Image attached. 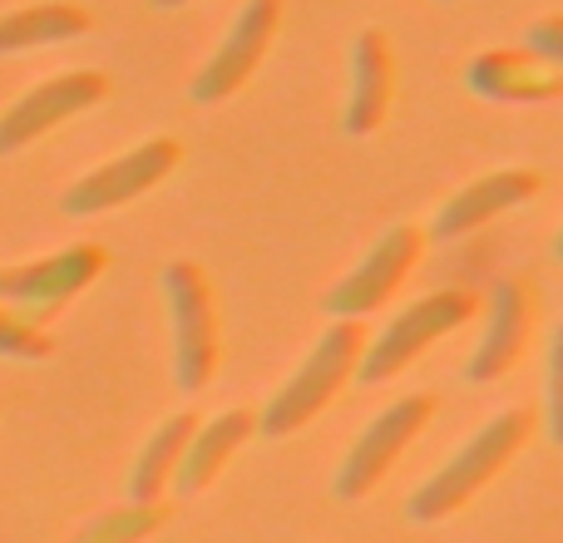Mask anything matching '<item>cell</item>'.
<instances>
[{
	"label": "cell",
	"mask_w": 563,
	"mask_h": 543,
	"mask_svg": "<svg viewBox=\"0 0 563 543\" xmlns=\"http://www.w3.org/2000/svg\"><path fill=\"white\" fill-rule=\"evenodd\" d=\"M529 440H534V410L529 406L499 410V415L485 420L426 485H416V495L406 499V519L410 524H440V519L460 514L479 489L505 475L509 459H515Z\"/></svg>",
	"instance_id": "cell-1"
},
{
	"label": "cell",
	"mask_w": 563,
	"mask_h": 543,
	"mask_svg": "<svg viewBox=\"0 0 563 543\" xmlns=\"http://www.w3.org/2000/svg\"><path fill=\"white\" fill-rule=\"evenodd\" d=\"M366 326L361 321H331L317 336V346L307 351L291 380L257 410V435L263 440H287L297 430H307L331 400L346 390V380H356L361 351H366Z\"/></svg>",
	"instance_id": "cell-2"
},
{
	"label": "cell",
	"mask_w": 563,
	"mask_h": 543,
	"mask_svg": "<svg viewBox=\"0 0 563 543\" xmlns=\"http://www.w3.org/2000/svg\"><path fill=\"white\" fill-rule=\"evenodd\" d=\"M168 307V336H174V386L198 396L208 380L218 376L223 361V326H218V301L213 281L198 263H164L158 272Z\"/></svg>",
	"instance_id": "cell-3"
},
{
	"label": "cell",
	"mask_w": 563,
	"mask_h": 543,
	"mask_svg": "<svg viewBox=\"0 0 563 543\" xmlns=\"http://www.w3.org/2000/svg\"><path fill=\"white\" fill-rule=\"evenodd\" d=\"M475 311H479V297H470V291H460V287L430 291V297L410 301L406 311H396V317L386 321V331H380L376 341H366L356 380L361 386H380V380L400 376V370H406L416 356H426L435 341H445L450 331L475 321Z\"/></svg>",
	"instance_id": "cell-4"
},
{
	"label": "cell",
	"mask_w": 563,
	"mask_h": 543,
	"mask_svg": "<svg viewBox=\"0 0 563 543\" xmlns=\"http://www.w3.org/2000/svg\"><path fill=\"white\" fill-rule=\"evenodd\" d=\"M430 420H435V396H430V390H416V396H400L396 406H386L356 435V445L346 450V459L336 465L331 495H336L341 505H361L366 495H376V485L400 465V455L426 435Z\"/></svg>",
	"instance_id": "cell-5"
},
{
	"label": "cell",
	"mask_w": 563,
	"mask_h": 543,
	"mask_svg": "<svg viewBox=\"0 0 563 543\" xmlns=\"http://www.w3.org/2000/svg\"><path fill=\"white\" fill-rule=\"evenodd\" d=\"M178 164H184V144L168 134H154L139 148H129V154L99 164L95 174H85L79 184H69L59 208H65L69 218H99V213H109V208H124V203H134V198L154 193L164 178L178 174Z\"/></svg>",
	"instance_id": "cell-6"
},
{
	"label": "cell",
	"mask_w": 563,
	"mask_h": 543,
	"mask_svg": "<svg viewBox=\"0 0 563 543\" xmlns=\"http://www.w3.org/2000/svg\"><path fill=\"white\" fill-rule=\"evenodd\" d=\"M420 257H426V233H420L416 223L386 228V233L371 243V253L327 291V301H321V307H327V317L331 321L371 317V311L386 307V301L406 287V277L420 267Z\"/></svg>",
	"instance_id": "cell-7"
},
{
	"label": "cell",
	"mask_w": 563,
	"mask_h": 543,
	"mask_svg": "<svg viewBox=\"0 0 563 543\" xmlns=\"http://www.w3.org/2000/svg\"><path fill=\"white\" fill-rule=\"evenodd\" d=\"M277 30H282V0H243V10H238L233 25H228V35L218 40L208 65L198 69L194 85H188L194 104H223V99H233L238 89L257 75V65L267 59Z\"/></svg>",
	"instance_id": "cell-8"
},
{
	"label": "cell",
	"mask_w": 563,
	"mask_h": 543,
	"mask_svg": "<svg viewBox=\"0 0 563 543\" xmlns=\"http://www.w3.org/2000/svg\"><path fill=\"white\" fill-rule=\"evenodd\" d=\"M104 263L109 253L99 243H75L55 257H40V263L5 267L0 272V301L10 311H20L30 326H45L75 291H85L104 272Z\"/></svg>",
	"instance_id": "cell-9"
},
{
	"label": "cell",
	"mask_w": 563,
	"mask_h": 543,
	"mask_svg": "<svg viewBox=\"0 0 563 543\" xmlns=\"http://www.w3.org/2000/svg\"><path fill=\"white\" fill-rule=\"evenodd\" d=\"M539 321V291L529 277H505L495 281L485 301V336L475 341L465 361V380L470 386H489V380L509 376V370L525 361L529 336H534Z\"/></svg>",
	"instance_id": "cell-10"
},
{
	"label": "cell",
	"mask_w": 563,
	"mask_h": 543,
	"mask_svg": "<svg viewBox=\"0 0 563 543\" xmlns=\"http://www.w3.org/2000/svg\"><path fill=\"white\" fill-rule=\"evenodd\" d=\"M104 99H109V75H99V69H69V75H55V79H45V85H35L30 95H20L15 104L0 114V158L20 154L25 144L45 138L49 129H59L65 119L104 104Z\"/></svg>",
	"instance_id": "cell-11"
},
{
	"label": "cell",
	"mask_w": 563,
	"mask_h": 543,
	"mask_svg": "<svg viewBox=\"0 0 563 543\" xmlns=\"http://www.w3.org/2000/svg\"><path fill=\"white\" fill-rule=\"evenodd\" d=\"M539 188H544V174L539 168H495V174L465 184L460 193H450L445 203L430 218V233L435 243H455V237L479 233L485 223H495L499 213H515V208L534 203Z\"/></svg>",
	"instance_id": "cell-12"
},
{
	"label": "cell",
	"mask_w": 563,
	"mask_h": 543,
	"mask_svg": "<svg viewBox=\"0 0 563 543\" xmlns=\"http://www.w3.org/2000/svg\"><path fill=\"white\" fill-rule=\"evenodd\" d=\"M470 95L489 104H549L563 99V65L534 55V49H479L465 65Z\"/></svg>",
	"instance_id": "cell-13"
},
{
	"label": "cell",
	"mask_w": 563,
	"mask_h": 543,
	"mask_svg": "<svg viewBox=\"0 0 563 543\" xmlns=\"http://www.w3.org/2000/svg\"><path fill=\"white\" fill-rule=\"evenodd\" d=\"M390 99H396V49H390L386 30L366 25L351 40V79H346L341 129L351 138H371L390 119Z\"/></svg>",
	"instance_id": "cell-14"
},
{
	"label": "cell",
	"mask_w": 563,
	"mask_h": 543,
	"mask_svg": "<svg viewBox=\"0 0 563 543\" xmlns=\"http://www.w3.org/2000/svg\"><path fill=\"white\" fill-rule=\"evenodd\" d=\"M253 435H257V410H247V406H233L213 420H198L194 440H188L184 459H178V475H174L178 499H194V495H203L208 485H218L228 459H233Z\"/></svg>",
	"instance_id": "cell-15"
},
{
	"label": "cell",
	"mask_w": 563,
	"mask_h": 543,
	"mask_svg": "<svg viewBox=\"0 0 563 543\" xmlns=\"http://www.w3.org/2000/svg\"><path fill=\"white\" fill-rule=\"evenodd\" d=\"M95 15L75 0H40V5L10 10L0 15V55H20V49H40V45H65V40L89 35Z\"/></svg>",
	"instance_id": "cell-16"
},
{
	"label": "cell",
	"mask_w": 563,
	"mask_h": 543,
	"mask_svg": "<svg viewBox=\"0 0 563 543\" xmlns=\"http://www.w3.org/2000/svg\"><path fill=\"white\" fill-rule=\"evenodd\" d=\"M194 430H198V415L194 410H178L174 420H164V425L144 440L134 469H129V505H158V499H164V489L174 485L178 459H184Z\"/></svg>",
	"instance_id": "cell-17"
},
{
	"label": "cell",
	"mask_w": 563,
	"mask_h": 543,
	"mask_svg": "<svg viewBox=\"0 0 563 543\" xmlns=\"http://www.w3.org/2000/svg\"><path fill=\"white\" fill-rule=\"evenodd\" d=\"M164 524H168L164 499H158V505H124V509L99 514L95 524H85L75 534V543H144V539H154Z\"/></svg>",
	"instance_id": "cell-18"
},
{
	"label": "cell",
	"mask_w": 563,
	"mask_h": 543,
	"mask_svg": "<svg viewBox=\"0 0 563 543\" xmlns=\"http://www.w3.org/2000/svg\"><path fill=\"white\" fill-rule=\"evenodd\" d=\"M55 351V341L45 336V326H30L20 311H10L0 301V356L10 361H45Z\"/></svg>",
	"instance_id": "cell-19"
},
{
	"label": "cell",
	"mask_w": 563,
	"mask_h": 543,
	"mask_svg": "<svg viewBox=\"0 0 563 543\" xmlns=\"http://www.w3.org/2000/svg\"><path fill=\"white\" fill-rule=\"evenodd\" d=\"M544 430L563 450V321L549 331V356H544Z\"/></svg>",
	"instance_id": "cell-20"
},
{
	"label": "cell",
	"mask_w": 563,
	"mask_h": 543,
	"mask_svg": "<svg viewBox=\"0 0 563 543\" xmlns=\"http://www.w3.org/2000/svg\"><path fill=\"white\" fill-rule=\"evenodd\" d=\"M529 49L544 55V59H554V65H563V10L539 15L534 25H529Z\"/></svg>",
	"instance_id": "cell-21"
},
{
	"label": "cell",
	"mask_w": 563,
	"mask_h": 543,
	"mask_svg": "<svg viewBox=\"0 0 563 543\" xmlns=\"http://www.w3.org/2000/svg\"><path fill=\"white\" fill-rule=\"evenodd\" d=\"M154 10H178V5H194V0H148Z\"/></svg>",
	"instance_id": "cell-22"
},
{
	"label": "cell",
	"mask_w": 563,
	"mask_h": 543,
	"mask_svg": "<svg viewBox=\"0 0 563 543\" xmlns=\"http://www.w3.org/2000/svg\"><path fill=\"white\" fill-rule=\"evenodd\" d=\"M554 257H559V263H563V228H559V233H554Z\"/></svg>",
	"instance_id": "cell-23"
},
{
	"label": "cell",
	"mask_w": 563,
	"mask_h": 543,
	"mask_svg": "<svg viewBox=\"0 0 563 543\" xmlns=\"http://www.w3.org/2000/svg\"><path fill=\"white\" fill-rule=\"evenodd\" d=\"M445 5H455V0H445Z\"/></svg>",
	"instance_id": "cell-24"
}]
</instances>
